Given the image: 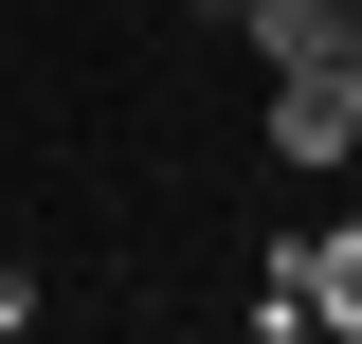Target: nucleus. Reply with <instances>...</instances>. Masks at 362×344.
Masks as SVG:
<instances>
[{
	"instance_id": "obj_1",
	"label": "nucleus",
	"mask_w": 362,
	"mask_h": 344,
	"mask_svg": "<svg viewBox=\"0 0 362 344\" xmlns=\"http://www.w3.org/2000/svg\"><path fill=\"white\" fill-rule=\"evenodd\" d=\"M272 164H362V73L344 55H290L272 73Z\"/></svg>"
},
{
	"instance_id": "obj_2",
	"label": "nucleus",
	"mask_w": 362,
	"mask_h": 344,
	"mask_svg": "<svg viewBox=\"0 0 362 344\" xmlns=\"http://www.w3.org/2000/svg\"><path fill=\"white\" fill-rule=\"evenodd\" d=\"M235 37L290 73V55H344V0H235Z\"/></svg>"
},
{
	"instance_id": "obj_3",
	"label": "nucleus",
	"mask_w": 362,
	"mask_h": 344,
	"mask_svg": "<svg viewBox=\"0 0 362 344\" xmlns=\"http://www.w3.org/2000/svg\"><path fill=\"white\" fill-rule=\"evenodd\" d=\"M308 326L362 344V217H344V236H308Z\"/></svg>"
},
{
	"instance_id": "obj_4",
	"label": "nucleus",
	"mask_w": 362,
	"mask_h": 344,
	"mask_svg": "<svg viewBox=\"0 0 362 344\" xmlns=\"http://www.w3.org/2000/svg\"><path fill=\"white\" fill-rule=\"evenodd\" d=\"M344 73H362V0H344Z\"/></svg>"
}]
</instances>
